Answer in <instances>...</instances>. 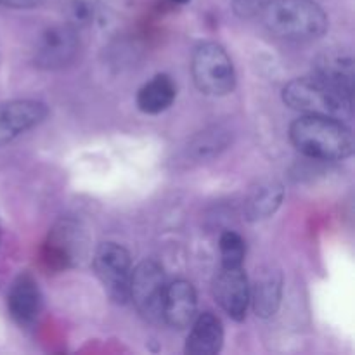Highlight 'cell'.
<instances>
[{"instance_id": "obj_1", "label": "cell", "mask_w": 355, "mask_h": 355, "mask_svg": "<svg viewBox=\"0 0 355 355\" xmlns=\"http://www.w3.org/2000/svg\"><path fill=\"white\" fill-rule=\"evenodd\" d=\"M291 144L302 155L321 162H338L354 155V134L342 120L304 114L290 127Z\"/></svg>"}, {"instance_id": "obj_2", "label": "cell", "mask_w": 355, "mask_h": 355, "mask_svg": "<svg viewBox=\"0 0 355 355\" xmlns=\"http://www.w3.org/2000/svg\"><path fill=\"white\" fill-rule=\"evenodd\" d=\"M262 16L267 30L283 40L311 42L328 30V16L314 0H272Z\"/></svg>"}, {"instance_id": "obj_3", "label": "cell", "mask_w": 355, "mask_h": 355, "mask_svg": "<svg viewBox=\"0 0 355 355\" xmlns=\"http://www.w3.org/2000/svg\"><path fill=\"white\" fill-rule=\"evenodd\" d=\"M283 101L291 110L304 114H319L342 120L352 114L354 94L312 75L288 82L283 89Z\"/></svg>"}, {"instance_id": "obj_4", "label": "cell", "mask_w": 355, "mask_h": 355, "mask_svg": "<svg viewBox=\"0 0 355 355\" xmlns=\"http://www.w3.org/2000/svg\"><path fill=\"white\" fill-rule=\"evenodd\" d=\"M193 80L198 90L207 96H227L236 87V71L231 58L217 42L198 45L191 62Z\"/></svg>"}, {"instance_id": "obj_5", "label": "cell", "mask_w": 355, "mask_h": 355, "mask_svg": "<svg viewBox=\"0 0 355 355\" xmlns=\"http://www.w3.org/2000/svg\"><path fill=\"white\" fill-rule=\"evenodd\" d=\"M165 290V272L156 260H142L135 269H132L128 300H132L146 321H163L162 311Z\"/></svg>"}, {"instance_id": "obj_6", "label": "cell", "mask_w": 355, "mask_h": 355, "mask_svg": "<svg viewBox=\"0 0 355 355\" xmlns=\"http://www.w3.org/2000/svg\"><path fill=\"white\" fill-rule=\"evenodd\" d=\"M92 266L111 300L127 304L132 276V259L128 250L118 243H103L94 253Z\"/></svg>"}, {"instance_id": "obj_7", "label": "cell", "mask_w": 355, "mask_h": 355, "mask_svg": "<svg viewBox=\"0 0 355 355\" xmlns=\"http://www.w3.org/2000/svg\"><path fill=\"white\" fill-rule=\"evenodd\" d=\"M80 52L78 30L68 23L52 24L37 38L33 62L42 69H61L71 64Z\"/></svg>"}, {"instance_id": "obj_8", "label": "cell", "mask_w": 355, "mask_h": 355, "mask_svg": "<svg viewBox=\"0 0 355 355\" xmlns=\"http://www.w3.org/2000/svg\"><path fill=\"white\" fill-rule=\"evenodd\" d=\"M87 252L85 236L71 220H62L52 229L45 243L44 260L52 269H66L80 262Z\"/></svg>"}, {"instance_id": "obj_9", "label": "cell", "mask_w": 355, "mask_h": 355, "mask_svg": "<svg viewBox=\"0 0 355 355\" xmlns=\"http://www.w3.org/2000/svg\"><path fill=\"white\" fill-rule=\"evenodd\" d=\"M49 110L40 101L16 99L0 103V148L47 118Z\"/></svg>"}, {"instance_id": "obj_10", "label": "cell", "mask_w": 355, "mask_h": 355, "mask_svg": "<svg viewBox=\"0 0 355 355\" xmlns=\"http://www.w3.org/2000/svg\"><path fill=\"white\" fill-rule=\"evenodd\" d=\"M214 298L234 321H243L250 305V283L241 267H222L214 281Z\"/></svg>"}, {"instance_id": "obj_11", "label": "cell", "mask_w": 355, "mask_h": 355, "mask_svg": "<svg viewBox=\"0 0 355 355\" xmlns=\"http://www.w3.org/2000/svg\"><path fill=\"white\" fill-rule=\"evenodd\" d=\"M7 307L10 315L19 326H33L40 318L44 309V298H42L40 288L31 274L24 272L14 279L7 295Z\"/></svg>"}, {"instance_id": "obj_12", "label": "cell", "mask_w": 355, "mask_h": 355, "mask_svg": "<svg viewBox=\"0 0 355 355\" xmlns=\"http://www.w3.org/2000/svg\"><path fill=\"white\" fill-rule=\"evenodd\" d=\"M198 312V295L189 281H173L166 284L163 298V321L173 329L189 328Z\"/></svg>"}, {"instance_id": "obj_13", "label": "cell", "mask_w": 355, "mask_h": 355, "mask_svg": "<svg viewBox=\"0 0 355 355\" xmlns=\"http://www.w3.org/2000/svg\"><path fill=\"white\" fill-rule=\"evenodd\" d=\"M283 298V274L272 266L257 270L253 286H250V302L259 318L269 319L279 311Z\"/></svg>"}, {"instance_id": "obj_14", "label": "cell", "mask_w": 355, "mask_h": 355, "mask_svg": "<svg viewBox=\"0 0 355 355\" xmlns=\"http://www.w3.org/2000/svg\"><path fill=\"white\" fill-rule=\"evenodd\" d=\"M284 200V187L276 179H260L253 184L245 196L243 214L246 220L260 222L272 217Z\"/></svg>"}, {"instance_id": "obj_15", "label": "cell", "mask_w": 355, "mask_h": 355, "mask_svg": "<svg viewBox=\"0 0 355 355\" xmlns=\"http://www.w3.org/2000/svg\"><path fill=\"white\" fill-rule=\"evenodd\" d=\"M224 345V326L211 312H203L191 322V331L186 340L187 355H215Z\"/></svg>"}, {"instance_id": "obj_16", "label": "cell", "mask_w": 355, "mask_h": 355, "mask_svg": "<svg viewBox=\"0 0 355 355\" xmlns=\"http://www.w3.org/2000/svg\"><path fill=\"white\" fill-rule=\"evenodd\" d=\"M314 75L354 94V58L349 51H328L315 59Z\"/></svg>"}, {"instance_id": "obj_17", "label": "cell", "mask_w": 355, "mask_h": 355, "mask_svg": "<svg viewBox=\"0 0 355 355\" xmlns=\"http://www.w3.org/2000/svg\"><path fill=\"white\" fill-rule=\"evenodd\" d=\"M177 97V87L168 75H156L137 92V107L146 114L168 110Z\"/></svg>"}, {"instance_id": "obj_18", "label": "cell", "mask_w": 355, "mask_h": 355, "mask_svg": "<svg viewBox=\"0 0 355 355\" xmlns=\"http://www.w3.org/2000/svg\"><path fill=\"white\" fill-rule=\"evenodd\" d=\"M231 141V130L222 127V125H215V127L207 128V130L200 132L191 139L189 146H187V158L200 163L208 162V159L220 155L224 149H227Z\"/></svg>"}, {"instance_id": "obj_19", "label": "cell", "mask_w": 355, "mask_h": 355, "mask_svg": "<svg viewBox=\"0 0 355 355\" xmlns=\"http://www.w3.org/2000/svg\"><path fill=\"white\" fill-rule=\"evenodd\" d=\"M66 17L68 24H71L75 30H82L99 23L103 17V7L97 3V0H68Z\"/></svg>"}, {"instance_id": "obj_20", "label": "cell", "mask_w": 355, "mask_h": 355, "mask_svg": "<svg viewBox=\"0 0 355 355\" xmlns=\"http://www.w3.org/2000/svg\"><path fill=\"white\" fill-rule=\"evenodd\" d=\"M220 257H222V267H241L245 262L246 246L241 236L238 232L227 231L220 236Z\"/></svg>"}, {"instance_id": "obj_21", "label": "cell", "mask_w": 355, "mask_h": 355, "mask_svg": "<svg viewBox=\"0 0 355 355\" xmlns=\"http://www.w3.org/2000/svg\"><path fill=\"white\" fill-rule=\"evenodd\" d=\"M272 0H232V10L241 19H250L266 10Z\"/></svg>"}, {"instance_id": "obj_22", "label": "cell", "mask_w": 355, "mask_h": 355, "mask_svg": "<svg viewBox=\"0 0 355 355\" xmlns=\"http://www.w3.org/2000/svg\"><path fill=\"white\" fill-rule=\"evenodd\" d=\"M44 2L45 0H0V6L9 7V9H33Z\"/></svg>"}, {"instance_id": "obj_23", "label": "cell", "mask_w": 355, "mask_h": 355, "mask_svg": "<svg viewBox=\"0 0 355 355\" xmlns=\"http://www.w3.org/2000/svg\"><path fill=\"white\" fill-rule=\"evenodd\" d=\"M170 2H173V3H180V6H182V3H189L191 0H170Z\"/></svg>"}]
</instances>
